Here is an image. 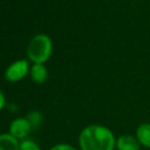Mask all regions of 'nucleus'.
<instances>
[{
  "label": "nucleus",
  "mask_w": 150,
  "mask_h": 150,
  "mask_svg": "<svg viewBox=\"0 0 150 150\" xmlns=\"http://www.w3.org/2000/svg\"><path fill=\"white\" fill-rule=\"evenodd\" d=\"M118 150H139L138 142L130 135H123L117 139Z\"/></svg>",
  "instance_id": "5"
},
{
  "label": "nucleus",
  "mask_w": 150,
  "mask_h": 150,
  "mask_svg": "<svg viewBox=\"0 0 150 150\" xmlns=\"http://www.w3.org/2000/svg\"><path fill=\"white\" fill-rule=\"evenodd\" d=\"M28 71V63L26 60H19L16 62H14L13 64H11L7 70H6V79L8 81L15 82L21 80L22 77L26 76Z\"/></svg>",
  "instance_id": "3"
},
{
  "label": "nucleus",
  "mask_w": 150,
  "mask_h": 150,
  "mask_svg": "<svg viewBox=\"0 0 150 150\" xmlns=\"http://www.w3.org/2000/svg\"><path fill=\"white\" fill-rule=\"evenodd\" d=\"M32 125L27 118H16L11 124V135L15 138H23L29 132Z\"/></svg>",
  "instance_id": "4"
},
{
  "label": "nucleus",
  "mask_w": 150,
  "mask_h": 150,
  "mask_svg": "<svg viewBox=\"0 0 150 150\" xmlns=\"http://www.w3.org/2000/svg\"><path fill=\"white\" fill-rule=\"evenodd\" d=\"M137 138L143 145L150 148V124L144 123V124H141L138 127V129H137Z\"/></svg>",
  "instance_id": "8"
},
{
  "label": "nucleus",
  "mask_w": 150,
  "mask_h": 150,
  "mask_svg": "<svg viewBox=\"0 0 150 150\" xmlns=\"http://www.w3.org/2000/svg\"><path fill=\"white\" fill-rule=\"evenodd\" d=\"M82 150H112L115 145L114 135L102 125H89L80 135Z\"/></svg>",
  "instance_id": "1"
},
{
  "label": "nucleus",
  "mask_w": 150,
  "mask_h": 150,
  "mask_svg": "<svg viewBox=\"0 0 150 150\" xmlns=\"http://www.w3.org/2000/svg\"><path fill=\"white\" fill-rule=\"evenodd\" d=\"M0 150H20L18 139L9 134L0 135Z\"/></svg>",
  "instance_id": "6"
},
{
  "label": "nucleus",
  "mask_w": 150,
  "mask_h": 150,
  "mask_svg": "<svg viewBox=\"0 0 150 150\" xmlns=\"http://www.w3.org/2000/svg\"><path fill=\"white\" fill-rule=\"evenodd\" d=\"M50 150H76V149L68 144H59V145H55L54 148H52Z\"/></svg>",
  "instance_id": "11"
},
{
  "label": "nucleus",
  "mask_w": 150,
  "mask_h": 150,
  "mask_svg": "<svg viewBox=\"0 0 150 150\" xmlns=\"http://www.w3.org/2000/svg\"><path fill=\"white\" fill-rule=\"evenodd\" d=\"M4 105H5V96H4V94L0 91V110L4 108Z\"/></svg>",
  "instance_id": "12"
},
{
  "label": "nucleus",
  "mask_w": 150,
  "mask_h": 150,
  "mask_svg": "<svg viewBox=\"0 0 150 150\" xmlns=\"http://www.w3.org/2000/svg\"><path fill=\"white\" fill-rule=\"evenodd\" d=\"M27 120L29 121V123H30L32 127L36 128V127L40 124V122H41V115H40V112H38V111H33V112H30V114L28 115V118H27Z\"/></svg>",
  "instance_id": "9"
},
{
  "label": "nucleus",
  "mask_w": 150,
  "mask_h": 150,
  "mask_svg": "<svg viewBox=\"0 0 150 150\" xmlns=\"http://www.w3.org/2000/svg\"><path fill=\"white\" fill-rule=\"evenodd\" d=\"M30 76H32V79H33L34 82L42 83L47 79V69L45 68V66L39 64V63H35L32 67V69H30Z\"/></svg>",
  "instance_id": "7"
},
{
  "label": "nucleus",
  "mask_w": 150,
  "mask_h": 150,
  "mask_svg": "<svg viewBox=\"0 0 150 150\" xmlns=\"http://www.w3.org/2000/svg\"><path fill=\"white\" fill-rule=\"evenodd\" d=\"M20 150H40V148L33 141H23L20 144Z\"/></svg>",
  "instance_id": "10"
},
{
  "label": "nucleus",
  "mask_w": 150,
  "mask_h": 150,
  "mask_svg": "<svg viewBox=\"0 0 150 150\" xmlns=\"http://www.w3.org/2000/svg\"><path fill=\"white\" fill-rule=\"evenodd\" d=\"M28 56L29 59L39 64H42L47 61L52 54V41L47 35L40 34L33 38L28 46Z\"/></svg>",
  "instance_id": "2"
}]
</instances>
